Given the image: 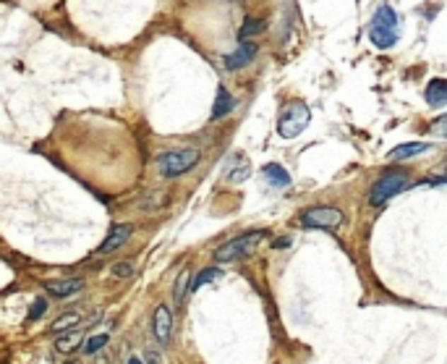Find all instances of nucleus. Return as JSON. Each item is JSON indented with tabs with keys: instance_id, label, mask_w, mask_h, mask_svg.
<instances>
[{
	"instance_id": "nucleus-1",
	"label": "nucleus",
	"mask_w": 447,
	"mask_h": 364,
	"mask_svg": "<svg viewBox=\"0 0 447 364\" xmlns=\"http://www.w3.org/2000/svg\"><path fill=\"white\" fill-rule=\"evenodd\" d=\"M397 37H400V18H397V13L390 6H379L374 18H371L369 40L374 42V47L387 50V47H393L397 42Z\"/></svg>"
},
{
	"instance_id": "nucleus-11",
	"label": "nucleus",
	"mask_w": 447,
	"mask_h": 364,
	"mask_svg": "<svg viewBox=\"0 0 447 364\" xmlns=\"http://www.w3.org/2000/svg\"><path fill=\"white\" fill-rule=\"evenodd\" d=\"M426 103L442 108L447 103V79H431L426 87Z\"/></svg>"
},
{
	"instance_id": "nucleus-17",
	"label": "nucleus",
	"mask_w": 447,
	"mask_h": 364,
	"mask_svg": "<svg viewBox=\"0 0 447 364\" xmlns=\"http://www.w3.org/2000/svg\"><path fill=\"white\" fill-rule=\"evenodd\" d=\"M217 275H220V270H217V268H204L197 278H194V280H191V291H199V288L204 286V283H212Z\"/></svg>"
},
{
	"instance_id": "nucleus-7",
	"label": "nucleus",
	"mask_w": 447,
	"mask_h": 364,
	"mask_svg": "<svg viewBox=\"0 0 447 364\" xmlns=\"http://www.w3.org/2000/svg\"><path fill=\"white\" fill-rule=\"evenodd\" d=\"M131 231H134V226H129V223H121V226H112V231L108 236H105V241L100 244V249L95 251L97 257H105V254H110V251L121 249L123 244L129 241Z\"/></svg>"
},
{
	"instance_id": "nucleus-27",
	"label": "nucleus",
	"mask_w": 447,
	"mask_h": 364,
	"mask_svg": "<svg viewBox=\"0 0 447 364\" xmlns=\"http://www.w3.org/2000/svg\"><path fill=\"white\" fill-rule=\"evenodd\" d=\"M69 364H79V362H69Z\"/></svg>"
},
{
	"instance_id": "nucleus-10",
	"label": "nucleus",
	"mask_w": 447,
	"mask_h": 364,
	"mask_svg": "<svg viewBox=\"0 0 447 364\" xmlns=\"http://www.w3.org/2000/svg\"><path fill=\"white\" fill-rule=\"evenodd\" d=\"M170 333H173V312L163 304V307L155 309V339L165 346L170 341Z\"/></svg>"
},
{
	"instance_id": "nucleus-16",
	"label": "nucleus",
	"mask_w": 447,
	"mask_h": 364,
	"mask_svg": "<svg viewBox=\"0 0 447 364\" xmlns=\"http://www.w3.org/2000/svg\"><path fill=\"white\" fill-rule=\"evenodd\" d=\"M259 32H265V21H262V18H246V24L241 26L238 37H241V40H249V37L259 35Z\"/></svg>"
},
{
	"instance_id": "nucleus-13",
	"label": "nucleus",
	"mask_w": 447,
	"mask_h": 364,
	"mask_svg": "<svg viewBox=\"0 0 447 364\" xmlns=\"http://www.w3.org/2000/svg\"><path fill=\"white\" fill-rule=\"evenodd\" d=\"M233 105H236V100L231 97V92L225 87L217 89V97H215V105H212V118H223V115H228L233 110Z\"/></svg>"
},
{
	"instance_id": "nucleus-19",
	"label": "nucleus",
	"mask_w": 447,
	"mask_h": 364,
	"mask_svg": "<svg viewBox=\"0 0 447 364\" xmlns=\"http://www.w3.org/2000/svg\"><path fill=\"white\" fill-rule=\"evenodd\" d=\"M108 333H97V336H92V339L84 343V354H95V351H100L103 346H108Z\"/></svg>"
},
{
	"instance_id": "nucleus-26",
	"label": "nucleus",
	"mask_w": 447,
	"mask_h": 364,
	"mask_svg": "<svg viewBox=\"0 0 447 364\" xmlns=\"http://www.w3.org/2000/svg\"><path fill=\"white\" fill-rule=\"evenodd\" d=\"M129 364H141V359H129Z\"/></svg>"
},
{
	"instance_id": "nucleus-5",
	"label": "nucleus",
	"mask_w": 447,
	"mask_h": 364,
	"mask_svg": "<svg viewBox=\"0 0 447 364\" xmlns=\"http://www.w3.org/2000/svg\"><path fill=\"white\" fill-rule=\"evenodd\" d=\"M309 108L303 103H293L288 105V110H285L283 115H280V123H277V129H280V137L285 139H293V137H298L306 126H309Z\"/></svg>"
},
{
	"instance_id": "nucleus-3",
	"label": "nucleus",
	"mask_w": 447,
	"mask_h": 364,
	"mask_svg": "<svg viewBox=\"0 0 447 364\" xmlns=\"http://www.w3.org/2000/svg\"><path fill=\"white\" fill-rule=\"evenodd\" d=\"M262 239H265V231H251V234H243V236H238V239H231L228 244H223V246H217L215 249V260L231 262V260L249 257L251 251L259 246Z\"/></svg>"
},
{
	"instance_id": "nucleus-4",
	"label": "nucleus",
	"mask_w": 447,
	"mask_h": 364,
	"mask_svg": "<svg viewBox=\"0 0 447 364\" xmlns=\"http://www.w3.org/2000/svg\"><path fill=\"white\" fill-rule=\"evenodd\" d=\"M405 186H408V174H405V171H397V174L382 176V178H379V181L371 186L369 202L374 205V207H379V205H385L387 200H393L395 194H400Z\"/></svg>"
},
{
	"instance_id": "nucleus-23",
	"label": "nucleus",
	"mask_w": 447,
	"mask_h": 364,
	"mask_svg": "<svg viewBox=\"0 0 447 364\" xmlns=\"http://www.w3.org/2000/svg\"><path fill=\"white\" fill-rule=\"evenodd\" d=\"M431 131H437L439 137H447V113H445V115H439L437 121L431 123Z\"/></svg>"
},
{
	"instance_id": "nucleus-14",
	"label": "nucleus",
	"mask_w": 447,
	"mask_h": 364,
	"mask_svg": "<svg viewBox=\"0 0 447 364\" xmlns=\"http://www.w3.org/2000/svg\"><path fill=\"white\" fill-rule=\"evenodd\" d=\"M265 176H267V181L275 183V186H288V183H291V174L285 171L283 165H277V163L265 165Z\"/></svg>"
},
{
	"instance_id": "nucleus-9",
	"label": "nucleus",
	"mask_w": 447,
	"mask_h": 364,
	"mask_svg": "<svg viewBox=\"0 0 447 364\" xmlns=\"http://www.w3.org/2000/svg\"><path fill=\"white\" fill-rule=\"evenodd\" d=\"M254 55H257V45L249 42V40H243V42L225 58V69H231V71L243 69V66H249Z\"/></svg>"
},
{
	"instance_id": "nucleus-8",
	"label": "nucleus",
	"mask_w": 447,
	"mask_h": 364,
	"mask_svg": "<svg viewBox=\"0 0 447 364\" xmlns=\"http://www.w3.org/2000/svg\"><path fill=\"white\" fill-rule=\"evenodd\" d=\"M42 286L55 299H69V296L79 294L84 288V280L81 278H63V280H45Z\"/></svg>"
},
{
	"instance_id": "nucleus-25",
	"label": "nucleus",
	"mask_w": 447,
	"mask_h": 364,
	"mask_svg": "<svg viewBox=\"0 0 447 364\" xmlns=\"http://www.w3.org/2000/svg\"><path fill=\"white\" fill-rule=\"evenodd\" d=\"M288 244H291V241H288V239H280V241H275V246H277V249H280V246H288Z\"/></svg>"
},
{
	"instance_id": "nucleus-2",
	"label": "nucleus",
	"mask_w": 447,
	"mask_h": 364,
	"mask_svg": "<svg viewBox=\"0 0 447 364\" xmlns=\"http://www.w3.org/2000/svg\"><path fill=\"white\" fill-rule=\"evenodd\" d=\"M199 149L194 147H181V149H168L163 155L157 157V171L165 176V178H175V176L191 171L194 165L199 163Z\"/></svg>"
},
{
	"instance_id": "nucleus-21",
	"label": "nucleus",
	"mask_w": 447,
	"mask_h": 364,
	"mask_svg": "<svg viewBox=\"0 0 447 364\" xmlns=\"http://www.w3.org/2000/svg\"><path fill=\"white\" fill-rule=\"evenodd\" d=\"M186 286H189V273H181L178 283H175V304H183V299H186Z\"/></svg>"
},
{
	"instance_id": "nucleus-6",
	"label": "nucleus",
	"mask_w": 447,
	"mask_h": 364,
	"mask_svg": "<svg viewBox=\"0 0 447 364\" xmlns=\"http://www.w3.org/2000/svg\"><path fill=\"white\" fill-rule=\"evenodd\" d=\"M301 223L306 228H322V231H335L343 223V212L337 207H311L301 215Z\"/></svg>"
},
{
	"instance_id": "nucleus-24",
	"label": "nucleus",
	"mask_w": 447,
	"mask_h": 364,
	"mask_svg": "<svg viewBox=\"0 0 447 364\" xmlns=\"http://www.w3.org/2000/svg\"><path fill=\"white\" fill-rule=\"evenodd\" d=\"M146 362H149V364H163V359H160V354H157L155 348H146Z\"/></svg>"
},
{
	"instance_id": "nucleus-18",
	"label": "nucleus",
	"mask_w": 447,
	"mask_h": 364,
	"mask_svg": "<svg viewBox=\"0 0 447 364\" xmlns=\"http://www.w3.org/2000/svg\"><path fill=\"white\" fill-rule=\"evenodd\" d=\"M79 322V314L76 312H66V314H61V317H58V320L52 322L50 325V330L52 333H61V330H69V328H74V325H76Z\"/></svg>"
},
{
	"instance_id": "nucleus-22",
	"label": "nucleus",
	"mask_w": 447,
	"mask_h": 364,
	"mask_svg": "<svg viewBox=\"0 0 447 364\" xmlns=\"http://www.w3.org/2000/svg\"><path fill=\"white\" fill-rule=\"evenodd\" d=\"M45 312H47V302H45V299H37V302L29 307V320H40Z\"/></svg>"
},
{
	"instance_id": "nucleus-20",
	"label": "nucleus",
	"mask_w": 447,
	"mask_h": 364,
	"mask_svg": "<svg viewBox=\"0 0 447 364\" xmlns=\"http://www.w3.org/2000/svg\"><path fill=\"white\" fill-rule=\"evenodd\" d=\"M110 275L112 278H131L134 275V265H131V262H118V265H112L110 268Z\"/></svg>"
},
{
	"instance_id": "nucleus-12",
	"label": "nucleus",
	"mask_w": 447,
	"mask_h": 364,
	"mask_svg": "<svg viewBox=\"0 0 447 364\" xmlns=\"http://www.w3.org/2000/svg\"><path fill=\"white\" fill-rule=\"evenodd\" d=\"M431 149L429 142H408V144H397L393 152H390V160H405V157H413V155H422Z\"/></svg>"
},
{
	"instance_id": "nucleus-15",
	"label": "nucleus",
	"mask_w": 447,
	"mask_h": 364,
	"mask_svg": "<svg viewBox=\"0 0 447 364\" xmlns=\"http://www.w3.org/2000/svg\"><path fill=\"white\" fill-rule=\"evenodd\" d=\"M79 346H81V333H63V339L55 341V348L63 351V354H71Z\"/></svg>"
}]
</instances>
